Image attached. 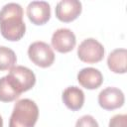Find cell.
Segmentation results:
<instances>
[{
  "mask_svg": "<svg viewBox=\"0 0 127 127\" xmlns=\"http://www.w3.org/2000/svg\"><path fill=\"white\" fill-rule=\"evenodd\" d=\"M126 49H116L112 51L107 58V65L109 69L114 73L126 72Z\"/></svg>",
  "mask_w": 127,
  "mask_h": 127,
  "instance_id": "obj_12",
  "label": "cell"
},
{
  "mask_svg": "<svg viewBox=\"0 0 127 127\" xmlns=\"http://www.w3.org/2000/svg\"><path fill=\"white\" fill-rule=\"evenodd\" d=\"M104 48L101 43L93 38L83 40L77 48L79 60L87 64H95L102 61L104 57Z\"/></svg>",
  "mask_w": 127,
  "mask_h": 127,
  "instance_id": "obj_5",
  "label": "cell"
},
{
  "mask_svg": "<svg viewBox=\"0 0 127 127\" xmlns=\"http://www.w3.org/2000/svg\"><path fill=\"white\" fill-rule=\"evenodd\" d=\"M62 98L64 105L72 111L79 110L84 103V93L77 86L66 87L63 92Z\"/></svg>",
  "mask_w": 127,
  "mask_h": 127,
  "instance_id": "obj_11",
  "label": "cell"
},
{
  "mask_svg": "<svg viewBox=\"0 0 127 127\" xmlns=\"http://www.w3.org/2000/svg\"><path fill=\"white\" fill-rule=\"evenodd\" d=\"M29 20L37 26L46 24L51 18V7L46 1H32L27 7Z\"/></svg>",
  "mask_w": 127,
  "mask_h": 127,
  "instance_id": "obj_9",
  "label": "cell"
},
{
  "mask_svg": "<svg viewBox=\"0 0 127 127\" xmlns=\"http://www.w3.org/2000/svg\"><path fill=\"white\" fill-rule=\"evenodd\" d=\"M81 3L77 0H63L56 6V17L64 23L74 21L81 13Z\"/></svg>",
  "mask_w": 127,
  "mask_h": 127,
  "instance_id": "obj_8",
  "label": "cell"
},
{
  "mask_svg": "<svg viewBox=\"0 0 127 127\" xmlns=\"http://www.w3.org/2000/svg\"><path fill=\"white\" fill-rule=\"evenodd\" d=\"M77 81L86 89H96L103 82V75L99 69L94 67H85L78 71Z\"/></svg>",
  "mask_w": 127,
  "mask_h": 127,
  "instance_id": "obj_10",
  "label": "cell"
},
{
  "mask_svg": "<svg viewBox=\"0 0 127 127\" xmlns=\"http://www.w3.org/2000/svg\"><path fill=\"white\" fill-rule=\"evenodd\" d=\"M20 94L13 88L9 82L7 76L0 78V101L2 102H11L17 99Z\"/></svg>",
  "mask_w": 127,
  "mask_h": 127,
  "instance_id": "obj_13",
  "label": "cell"
},
{
  "mask_svg": "<svg viewBox=\"0 0 127 127\" xmlns=\"http://www.w3.org/2000/svg\"><path fill=\"white\" fill-rule=\"evenodd\" d=\"M0 127H3V119L1 117V115H0Z\"/></svg>",
  "mask_w": 127,
  "mask_h": 127,
  "instance_id": "obj_17",
  "label": "cell"
},
{
  "mask_svg": "<svg viewBox=\"0 0 127 127\" xmlns=\"http://www.w3.org/2000/svg\"><path fill=\"white\" fill-rule=\"evenodd\" d=\"M127 126V115L117 114L109 120L108 127H126Z\"/></svg>",
  "mask_w": 127,
  "mask_h": 127,
  "instance_id": "obj_16",
  "label": "cell"
},
{
  "mask_svg": "<svg viewBox=\"0 0 127 127\" xmlns=\"http://www.w3.org/2000/svg\"><path fill=\"white\" fill-rule=\"evenodd\" d=\"M75 127H99L97 121L91 115H83L77 119Z\"/></svg>",
  "mask_w": 127,
  "mask_h": 127,
  "instance_id": "obj_15",
  "label": "cell"
},
{
  "mask_svg": "<svg viewBox=\"0 0 127 127\" xmlns=\"http://www.w3.org/2000/svg\"><path fill=\"white\" fill-rule=\"evenodd\" d=\"M124 93L117 87H106L98 94V104L105 110H114L123 106Z\"/></svg>",
  "mask_w": 127,
  "mask_h": 127,
  "instance_id": "obj_7",
  "label": "cell"
},
{
  "mask_svg": "<svg viewBox=\"0 0 127 127\" xmlns=\"http://www.w3.org/2000/svg\"><path fill=\"white\" fill-rule=\"evenodd\" d=\"M52 47L59 53L65 54L73 50L76 44L75 35L73 32L66 28L58 29L52 36Z\"/></svg>",
  "mask_w": 127,
  "mask_h": 127,
  "instance_id": "obj_6",
  "label": "cell"
},
{
  "mask_svg": "<svg viewBox=\"0 0 127 127\" xmlns=\"http://www.w3.org/2000/svg\"><path fill=\"white\" fill-rule=\"evenodd\" d=\"M29 59L40 67H49L55 62V54L50 45L45 42H34L28 49Z\"/></svg>",
  "mask_w": 127,
  "mask_h": 127,
  "instance_id": "obj_4",
  "label": "cell"
},
{
  "mask_svg": "<svg viewBox=\"0 0 127 127\" xmlns=\"http://www.w3.org/2000/svg\"><path fill=\"white\" fill-rule=\"evenodd\" d=\"M39 117L38 105L31 99L18 100L13 108L9 127H34Z\"/></svg>",
  "mask_w": 127,
  "mask_h": 127,
  "instance_id": "obj_2",
  "label": "cell"
},
{
  "mask_svg": "<svg viewBox=\"0 0 127 127\" xmlns=\"http://www.w3.org/2000/svg\"><path fill=\"white\" fill-rule=\"evenodd\" d=\"M6 76L13 88L19 94L32 89L36 83L35 73L30 68L23 65L14 66L10 69L9 74Z\"/></svg>",
  "mask_w": 127,
  "mask_h": 127,
  "instance_id": "obj_3",
  "label": "cell"
},
{
  "mask_svg": "<svg viewBox=\"0 0 127 127\" xmlns=\"http://www.w3.org/2000/svg\"><path fill=\"white\" fill-rule=\"evenodd\" d=\"M23 8L17 3H8L0 11V32L3 38L16 42L23 38L26 25L23 21Z\"/></svg>",
  "mask_w": 127,
  "mask_h": 127,
  "instance_id": "obj_1",
  "label": "cell"
},
{
  "mask_svg": "<svg viewBox=\"0 0 127 127\" xmlns=\"http://www.w3.org/2000/svg\"><path fill=\"white\" fill-rule=\"evenodd\" d=\"M17 57L13 50L0 46V70H8L15 66Z\"/></svg>",
  "mask_w": 127,
  "mask_h": 127,
  "instance_id": "obj_14",
  "label": "cell"
}]
</instances>
